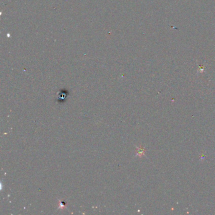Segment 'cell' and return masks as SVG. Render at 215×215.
Masks as SVG:
<instances>
[{
  "mask_svg": "<svg viewBox=\"0 0 215 215\" xmlns=\"http://www.w3.org/2000/svg\"><path fill=\"white\" fill-rule=\"evenodd\" d=\"M68 93H66V91H61V94H58L57 95V98H58V102H60L61 103L64 102L65 101V99L67 98Z\"/></svg>",
  "mask_w": 215,
  "mask_h": 215,
  "instance_id": "cell-1",
  "label": "cell"
},
{
  "mask_svg": "<svg viewBox=\"0 0 215 215\" xmlns=\"http://www.w3.org/2000/svg\"><path fill=\"white\" fill-rule=\"evenodd\" d=\"M145 149L143 146H140L139 147H136V156L141 157L145 155Z\"/></svg>",
  "mask_w": 215,
  "mask_h": 215,
  "instance_id": "cell-2",
  "label": "cell"
},
{
  "mask_svg": "<svg viewBox=\"0 0 215 215\" xmlns=\"http://www.w3.org/2000/svg\"><path fill=\"white\" fill-rule=\"evenodd\" d=\"M66 207V203L63 201H59V209H63Z\"/></svg>",
  "mask_w": 215,
  "mask_h": 215,
  "instance_id": "cell-3",
  "label": "cell"
}]
</instances>
